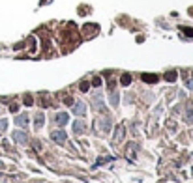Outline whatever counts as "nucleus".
<instances>
[{"label": "nucleus", "instance_id": "1", "mask_svg": "<svg viewBox=\"0 0 193 183\" xmlns=\"http://www.w3.org/2000/svg\"><path fill=\"white\" fill-rule=\"evenodd\" d=\"M96 127H98V131H101V133H109L112 127V121L109 116H103V118H99L98 121H96Z\"/></svg>", "mask_w": 193, "mask_h": 183}, {"label": "nucleus", "instance_id": "2", "mask_svg": "<svg viewBox=\"0 0 193 183\" xmlns=\"http://www.w3.org/2000/svg\"><path fill=\"white\" fill-rule=\"evenodd\" d=\"M92 105H94L96 110H101V112L107 110V108H105V103H103V97H101V94H96V95H94V99H92Z\"/></svg>", "mask_w": 193, "mask_h": 183}, {"label": "nucleus", "instance_id": "3", "mask_svg": "<svg viewBox=\"0 0 193 183\" xmlns=\"http://www.w3.org/2000/svg\"><path fill=\"white\" fill-rule=\"evenodd\" d=\"M51 138H53L54 142H58V144H64L66 138H67V134H66V131H53V133H51Z\"/></svg>", "mask_w": 193, "mask_h": 183}, {"label": "nucleus", "instance_id": "4", "mask_svg": "<svg viewBox=\"0 0 193 183\" xmlns=\"http://www.w3.org/2000/svg\"><path fill=\"white\" fill-rule=\"evenodd\" d=\"M73 112H75V116H85L86 114V105L85 103H73Z\"/></svg>", "mask_w": 193, "mask_h": 183}, {"label": "nucleus", "instance_id": "5", "mask_svg": "<svg viewBox=\"0 0 193 183\" xmlns=\"http://www.w3.org/2000/svg\"><path fill=\"white\" fill-rule=\"evenodd\" d=\"M85 131H86V123L83 120L73 121V133L75 134H81V133H85Z\"/></svg>", "mask_w": 193, "mask_h": 183}, {"label": "nucleus", "instance_id": "6", "mask_svg": "<svg viewBox=\"0 0 193 183\" xmlns=\"http://www.w3.org/2000/svg\"><path fill=\"white\" fill-rule=\"evenodd\" d=\"M13 140L15 142H19V144H22V146H24V144L28 142V136L24 133H22V131H13Z\"/></svg>", "mask_w": 193, "mask_h": 183}, {"label": "nucleus", "instance_id": "7", "mask_svg": "<svg viewBox=\"0 0 193 183\" xmlns=\"http://www.w3.org/2000/svg\"><path fill=\"white\" fill-rule=\"evenodd\" d=\"M69 121V116H67L66 112H58L56 116H54V123L56 125H66Z\"/></svg>", "mask_w": 193, "mask_h": 183}, {"label": "nucleus", "instance_id": "8", "mask_svg": "<svg viewBox=\"0 0 193 183\" xmlns=\"http://www.w3.org/2000/svg\"><path fill=\"white\" fill-rule=\"evenodd\" d=\"M124 134H126V129H124V125H118L116 127V134H114V142H120L122 138H124Z\"/></svg>", "mask_w": 193, "mask_h": 183}, {"label": "nucleus", "instance_id": "9", "mask_svg": "<svg viewBox=\"0 0 193 183\" xmlns=\"http://www.w3.org/2000/svg\"><path fill=\"white\" fill-rule=\"evenodd\" d=\"M15 123H17L19 127H26V125H28V116H26V114L17 116V118H15Z\"/></svg>", "mask_w": 193, "mask_h": 183}, {"label": "nucleus", "instance_id": "10", "mask_svg": "<svg viewBox=\"0 0 193 183\" xmlns=\"http://www.w3.org/2000/svg\"><path fill=\"white\" fill-rule=\"evenodd\" d=\"M43 123H45V114L43 112H38L36 114V129H40Z\"/></svg>", "mask_w": 193, "mask_h": 183}, {"label": "nucleus", "instance_id": "11", "mask_svg": "<svg viewBox=\"0 0 193 183\" xmlns=\"http://www.w3.org/2000/svg\"><path fill=\"white\" fill-rule=\"evenodd\" d=\"M118 97H120V95H118V92L111 90V94H109V99H111V105H112V107H116V105H118Z\"/></svg>", "mask_w": 193, "mask_h": 183}, {"label": "nucleus", "instance_id": "12", "mask_svg": "<svg viewBox=\"0 0 193 183\" xmlns=\"http://www.w3.org/2000/svg\"><path fill=\"white\" fill-rule=\"evenodd\" d=\"M186 121L188 123H193V105L188 107V112H186Z\"/></svg>", "mask_w": 193, "mask_h": 183}, {"label": "nucleus", "instance_id": "13", "mask_svg": "<svg viewBox=\"0 0 193 183\" xmlns=\"http://www.w3.org/2000/svg\"><path fill=\"white\" fill-rule=\"evenodd\" d=\"M176 71H167L165 73V81H169V82H173V81H176Z\"/></svg>", "mask_w": 193, "mask_h": 183}, {"label": "nucleus", "instance_id": "14", "mask_svg": "<svg viewBox=\"0 0 193 183\" xmlns=\"http://www.w3.org/2000/svg\"><path fill=\"white\" fill-rule=\"evenodd\" d=\"M109 161H112V157H101V159H98V163L94 165V168L99 166V165H105V163H109Z\"/></svg>", "mask_w": 193, "mask_h": 183}, {"label": "nucleus", "instance_id": "15", "mask_svg": "<svg viewBox=\"0 0 193 183\" xmlns=\"http://www.w3.org/2000/svg\"><path fill=\"white\" fill-rule=\"evenodd\" d=\"M131 82V75H128V73H124V75H122V84L124 86H128Z\"/></svg>", "mask_w": 193, "mask_h": 183}, {"label": "nucleus", "instance_id": "16", "mask_svg": "<svg viewBox=\"0 0 193 183\" xmlns=\"http://www.w3.org/2000/svg\"><path fill=\"white\" fill-rule=\"evenodd\" d=\"M143 81H146V82H156L157 77H156V75H143Z\"/></svg>", "mask_w": 193, "mask_h": 183}, {"label": "nucleus", "instance_id": "17", "mask_svg": "<svg viewBox=\"0 0 193 183\" xmlns=\"http://www.w3.org/2000/svg\"><path fill=\"white\" fill-rule=\"evenodd\" d=\"M6 127H8V121H6V120H0V133H4Z\"/></svg>", "mask_w": 193, "mask_h": 183}, {"label": "nucleus", "instance_id": "18", "mask_svg": "<svg viewBox=\"0 0 193 183\" xmlns=\"http://www.w3.org/2000/svg\"><path fill=\"white\" fill-rule=\"evenodd\" d=\"M88 88H90L88 82H81V90H83V92H88Z\"/></svg>", "mask_w": 193, "mask_h": 183}, {"label": "nucleus", "instance_id": "19", "mask_svg": "<svg viewBox=\"0 0 193 183\" xmlns=\"http://www.w3.org/2000/svg\"><path fill=\"white\" fill-rule=\"evenodd\" d=\"M92 84H94V86H101V79H99V77H96L94 81H92Z\"/></svg>", "mask_w": 193, "mask_h": 183}, {"label": "nucleus", "instance_id": "20", "mask_svg": "<svg viewBox=\"0 0 193 183\" xmlns=\"http://www.w3.org/2000/svg\"><path fill=\"white\" fill-rule=\"evenodd\" d=\"M24 103H26V105H32L34 101H32V97H30V95H24Z\"/></svg>", "mask_w": 193, "mask_h": 183}, {"label": "nucleus", "instance_id": "21", "mask_svg": "<svg viewBox=\"0 0 193 183\" xmlns=\"http://www.w3.org/2000/svg\"><path fill=\"white\" fill-rule=\"evenodd\" d=\"M188 90H191V92H193V79H191V81H188Z\"/></svg>", "mask_w": 193, "mask_h": 183}, {"label": "nucleus", "instance_id": "22", "mask_svg": "<svg viewBox=\"0 0 193 183\" xmlns=\"http://www.w3.org/2000/svg\"><path fill=\"white\" fill-rule=\"evenodd\" d=\"M64 103H66V105H73V99H71V97H67V99H66V101H64Z\"/></svg>", "mask_w": 193, "mask_h": 183}, {"label": "nucleus", "instance_id": "23", "mask_svg": "<svg viewBox=\"0 0 193 183\" xmlns=\"http://www.w3.org/2000/svg\"><path fill=\"white\" fill-rule=\"evenodd\" d=\"M9 108H11V112H17V108H19V105H11V107H9Z\"/></svg>", "mask_w": 193, "mask_h": 183}]
</instances>
